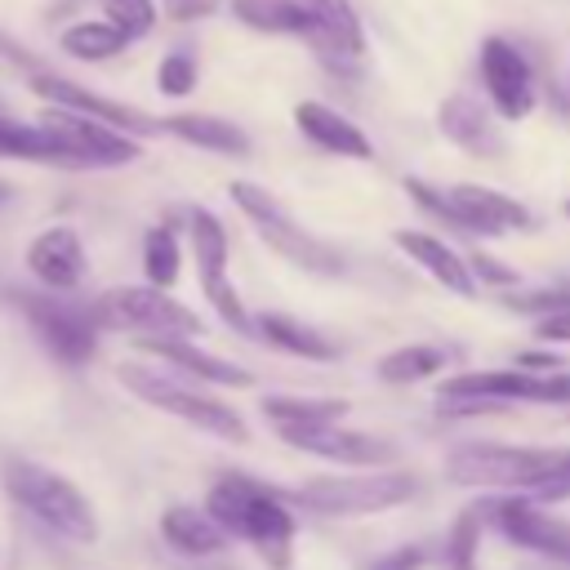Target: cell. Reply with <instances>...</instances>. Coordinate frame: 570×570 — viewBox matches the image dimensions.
Here are the masks:
<instances>
[{
    "mask_svg": "<svg viewBox=\"0 0 570 570\" xmlns=\"http://www.w3.org/2000/svg\"><path fill=\"white\" fill-rule=\"evenodd\" d=\"M205 508L223 521V530L232 539H245L254 543L276 570L289 566V543H294V512L272 494L263 490L258 481L249 476H218L205 494Z\"/></svg>",
    "mask_w": 570,
    "mask_h": 570,
    "instance_id": "obj_1",
    "label": "cell"
},
{
    "mask_svg": "<svg viewBox=\"0 0 570 570\" xmlns=\"http://www.w3.org/2000/svg\"><path fill=\"white\" fill-rule=\"evenodd\" d=\"M4 490L45 530H53L71 543H94L98 539V517H94L89 499L62 472H53L45 463H31V459H9L4 463Z\"/></svg>",
    "mask_w": 570,
    "mask_h": 570,
    "instance_id": "obj_2",
    "label": "cell"
},
{
    "mask_svg": "<svg viewBox=\"0 0 570 570\" xmlns=\"http://www.w3.org/2000/svg\"><path fill=\"white\" fill-rule=\"evenodd\" d=\"M566 450L548 445H503V441H463L445 454V476L468 490H512L530 494Z\"/></svg>",
    "mask_w": 570,
    "mask_h": 570,
    "instance_id": "obj_3",
    "label": "cell"
},
{
    "mask_svg": "<svg viewBox=\"0 0 570 570\" xmlns=\"http://www.w3.org/2000/svg\"><path fill=\"white\" fill-rule=\"evenodd\" d=\"M294 494L307 512H321V517H374V512L410 503L419 494V476L396 472V468L325 472V476H307Z\"/></svg>",
    "mask_w": 570,
    "mask_h": 570,
    "instance_id": "obj_4",
    "label": "cell"
},
{
    "mask_svg": "<svg viewBox=\"0 0 570 570\" xmlns=\"http://www.w3.org/2000/svg\"><path fill=\"white\" fill-rule=\"evenodd\" d=\"M116 379H120L125 392H134L142 405H151V410H160V414H174V419L191 423L196 432H209V436L236 441V445L249 436V432H245V419H240L232 405H223V401H214V396H205V392H196V387H187V383H178V379H165V374L151 370V365L120 361V365H116Z\"/></svg>",
    "mask_w": 570,
    "mask_h": 570,
    "instance_id": "obj_5",
    "label": "cell"
},
{
    "mask_svg": "<svg viewBox=\"0 0 570 570\" xmlns=\"http://www.w3.org/2000/svg\"><path fill=\"white\" fill-rule=\"evenodd\" d=\"M227 196H232L236 209L249 218V227L267 240V249H276V254L289 258L294 267L316 272V276H338V272H343V254H338L334 245H325L321 236H312L307 227H298V223L285 214V205H281L272 191H263L258 183L236 178V183L227 187Z\"/></svg>",
    "mask_w": 570,
    "mask_h": 570,
    "instance_id": "obj_6",
    "label": "cell"
},
{
    "mask_svg": "<svg viewBox=\"0 0 570 570\" xmlns=\"http://www.w3.org/2000/svg\"><path fill=\"white\" fill-rule=\"evenodd\" d=\"M94 321L98 330H125L134 338H191L200 334V321L187 303H178L169 289L160 285H120V289H107L94 298Z\"/></svg>",
    "mask_w": 570,
    "mask_h": 570,
    "instance_id": "obj_7",
    "label": "cell"
},
{
    "mask_svg": "<svg viewBox=\"0 0 570 570\" xmlns=\"http://www.w3.org/2000/svg\"><path fill=\"white\" fill-rule=\"evenodd\" d=\"M405 191H410L423 209H432L436 218H445V223H454V227H463V232H476V236H503V232H525V227H534V214H530L521 200H512V196H503V191H494V187L454 183V187L436 191V187L410 178Z\"/></svg>",
    "mask_w": 570,
    "mask_h": 570,
    "instance_id": "obj_8",
    "label": "cell"
},
{
    "mask_svg": "<svg viewBox=\"0 0 570 570\" xmlns=\"http://www.w3.org/2000/svg\"><path fill=\"white\" fill-rule=\"evenodd\" d=\"M40 120L67 147L71 169H111V165H129V160L142 156V147H138L134 134H125V129H116V125H107L98 116H85V111H71V107H53L49 102Z\"/></svg>",
    "mask_w": 570,
    "mask_h": 570,
    "instance_id": "obj_9",
    "label": "cell"
},
{
    "mask_svg": "<svg viewBox=\"0 0 570 570\" xmlns=\"http://www.w3.org/2000/svg\"><path fill=\"white\" fill-rule=\"evenodd\" d=\"M481 512H485V521L499 525V534L508 543H517L525 552H539L557 566H570V521L557 517L548 503H539L530 494L525 499L508 494V499H490Z\"/></svg>",
    "mask_w": 570,
    "mask_h": 570,
    "instance_id": "obj_10",
    "label": "cell"
},
{
    "mask_svg": "<svg viewBox=\"0 0 570 570\" xmlns=\"http://www.w3.org/2000/svg\"><path fill=\"white\" fill-rule=\"evenodd\" d=\"M187 232H191V254H196V272H200V289H205V298L214 303V312L236 330V334H258L254 330V321H249V312H245V303L236 298V289H232V281H227V232H223V223L209 214V209H191V218H187Z\"/></svg>",
    "mask_w": 570,
    "mask_h": 570,
    "instance_id": "obj_11",
    "label": "cell"
},
{
    "mask_svg": "<svg viewBox=\"0 0 570 570\" xmlns=\"http://www.w3.org/2000/svg\"><path fill=\"white\" fill-rule=\"evenodd\" d=\"M441 392H454V396H490V401H503V405H570V374L566 370H548V374H534V370H468V374H454L441 383Z\"/></svg>",
    "mask_w": 570,
    "mask_h": 570,
    "instance_id": "obj_12",
    "label": "cell"
},
{
    "mask_svg": "<svg viewBox=\"0 0 570 570\" xmlns=\"http://www.w3.org/2000/svg\"><path fill=\"white\" fill-rule=\"evenodd\" d=\"M9 298L22 307V316L40 334V343L62 365H80V361L94 356V347H98V321H94V312H76L67 303H58L53 289L49 294H9Z\"/></svg>",
    "mask_w": 570,
    "mask_h": 570,
    "instance_id": "obj_13",
    "label": "cell"
},
{
    "mask_svg": "<svg viewBox=\"0 0 570 570\" xmlns=\"http://www.w3.org/2000/svg\"><path fill=\"white\" fill-rule=\"evenodd\" d=\"M481 85H485L494 116L525 120L534 111V71H530L525 53L503 36L481 40Z\"/></svg>",
    "mask_w": 570,
    "mask_h": 570,
    "instance_id": "obj_14",
    "label": "cell"
},
{
    "mask_svg": "<svg viewBox=\"0 0 570 570\" xmlns=\"http://www.w3.org/2000/svg\"><path fill=\"white\" fill-rule=\"evenodd\" d=\"M276 436L285 445L303 450V454L334 459V463H356V468H374V463H392L396 459L392 441L356 432V428H338V419L334 423H281Z\"/></svg>",
    "mask_w": 570,
    "mask_h": 570,
    "instance_id": "obj_15",
    "label": "cell"
},
{
    "mask_svg": "<svg viewBox=\"0 0 570 570\" xmlns=\"http://www.w3.org/2000/svg\"><path fill=\"white\" fill-rule=\"evenodd\" d=\"M31 89H36L45 102H53V107H71V111L98 116V120H107V125H116V129H125V134H134V138L165 134L160 120H151L147 111H138V107H129V102H116V98H102V94H94V89L67 80V76H58V71H31Z\"/></svg>",
    "mask_w": 570,
    "mask_h": 570,
    "instance_id": "obj_16",
    "label": "cell"
},
{
    "mask_svg": "<svg viewBox=\"0 0 570 570\" xmlns=\"http://www.w3.org/2000/svg\"><path fill=\"white\" fill-rule=\"evenodd\" d=\"M27 272H31L45 289H53V294L76 289V285L85 281V272H89V258H85L80 232H76V227H67V223L45 227V232L27 245Z\"/></svg>",
    "mask_w": 570,
    "mask_h": 570,
    "instance_id": "obj_17",
    "label": "cell"
},
{
    "mask_svg": "<svg viewBox=\"0 0 570 570\" xmlns=\"http://www.w3.org/2000/svg\"><path fill=\"white\" fill-rule=\"evenodd\" d=\"M436 125H441V134H445L459 151H468V156H481V160L503 156V134H499L490 107H481L472 94H450V98L436 107Z\"/></svg>",
    "mask_w": 570,
    "mask_h": 570,
    "instance_id": "obj_18",
    "label": "cell"
},
{
    "mask_svg": "<svg viewBox=\"0 0 570 570\" xmlns=\"http://www.w3.org/2000/svg\"><path fill=\"white\" fill-rule=\"evenodd\" d=\"M294 125H298V134H303L312 147H321V151H330V156H347V160H370V156H374V142L365 138V129L352 125L343 111L316 102V98H303V102L294 107Z\"/></svg>",
    "mask_w": 570,
    "mask_h": 570,
    "instance_id": "obj_19",
    "label": "cell"
},
{
    "mask_svg": "<svg viewBox=\"0 0 570 570\" xmlns=\"http://www.w3.org/2000/svg\"><path fill=\"white\" fill-rule=\"evenodd\" d=\"M392 240H396V249H401L405 258H414V263H419L436 285H445L450 294H459V298H472V294H476L472 267H468L441 236H432V232H414V227H396Z\"/></svg>",
    "mask_w": 570,
    "mask_h": 570,
    "instance_id": "obj_20",
    "label": "cell"
},
{
    "mask_svg": "<svg viewBox=\"0 0 570 570\" xmlns=\"http://www.w3.org/2000/svg\"><path fill=\"white\" fill-rule=\"evenodd\" d=\"M138 352L160 356V361L178 365L183 374H191V379H200V383H214V387H249V383H254L249 370H240V365H232V361H223V356L200 352L191 338H174V334H165V338H138Z\"/></svg>",
    "mask_w": 570,
    "mask_h": 570,
    "instance_id": "obj_21",
    "label": "cell"
},
{
    "mask_svg": "<svg viewBox=\"0 0 570 570\" xmlns=\"http://www.w3.org/2000/svg\"><path fill=\"white\" fill-rule=\"evenodd\" d=\"M307 4V13L316 18V36H312V45H316V53L321 58H347V62H356L361 53H365V22H361V13H356V4L352 0H303Z\"/></svg>",
    "mask_w": 570,
    "mask_h": 570,
    "instance_id": "obj_22",
    "label": "cell"
},
{
    "mask_svg": "<svg viewBox=\"0 0 570 570\" xmlns=\"http://www.w3.org/2000/svg\"><path fill=\"white\" fill-rule=\"evenodd\" d=\"M160 534H165L169 548H178V552H187V557H214V552H223L227 539H232V534L223 530V521H218L209 508H191V503L169 508V512L160 517Z\"/></svg>",
    "mask_w": 570,
    "mask_h": 570,
    "instance_id": "obj_23",
    "label": "cell"
},
{
    "mask_svg": "<svg viewBox=\"0 0 570 570\" xmlns=\"http://www.w3.org/2000/svg\"><path fill=\"white\" fill-rule=\"evenodd\" d=\"M165 134L183 138L187 147H200V151H214V156H249V134L223 116H200V111H178V116H165L160 120Z\"/></svg>",
    "mask_w": 570,
    "mask_h": 570,
    "instance_id": "obj_24",
    "label": "cell"
},
{
    "mask_svg": "<svg viewBox=\"0 0 570 570\" xmlns=\"http://www.w3.org/2000/svg\"><path fill=\"white\" fill-rule=\"evenodd\" d=\"M232 18L263 36H316V18L303 0H232Z\"/></svg>",
    "mask_w": 570,
    "mask_h": 570,
    "instance_id": "obj_25",
    "label": "cell"
},
{
    "mask_svg": "<svg viewBox=\"0 0 570 570\" xmlns=\"http://www.w3.org/2000/svg\"><path fill=\"white\" fill-rule=\"evenodd\" d=\"M0 160H36V165H67L71 156L45 120H13L0 116Z\"/></svg>",
    "mask_w": 570,
    "mask_h": 570,
    "instance_id": "obj_26",
    "label": "cell"
},
{
    "mask_svg": "<svg viewBox=\"0 0 570 570\" xmlns=\"http://www.w3.org/2000/svg\"><path fill=\"white\" fill-rule=\"evenodd\" d=\"M254 330H258L272 347L289 352V356H303V361H334V356H338V347H334L321 330H312V325H303V321H294V316H285V312H263Z\"/></svg>",
    "mask_w": 570,
    "mask_h": 570,
    "instance_id": "obj_27",
    "label": "cell"
},
{
    "mask_svg": "<svg viewBox=\"0 0 570 570\" xmlns=\"http://www.w3.org/2000/svg\"><path fill=\"white\" fill-rule=\"evenodd\" d=\"M125 45H129V36H125L111 18H85V22H76V27L62 31V53H71V58H80V62L116 58Z\"/></svg>",
    "mask_w": 570,
    "mask_h": 570,
    "instance_id": "obj_28",
    "label": "cell"
},
{
    "mask_svg": "<svg viewBox=\"0 0 570 570\" xmlns=\"http://www.w3.org/2000/svg\"><path fill=\"white\" fill-rule=\"evenodd\" d=\"M445 347H436V343H410V347H396V352H387V356H379V379L383 383H419V379H432V374H441L445 370Z\"/></svg>",
    "mask_w": 570,
    "mask_h": 570,
    "instance_id": "obj_29",
    "label": "cell"
},
{
    "mask_svg": "<svg viewBox=\"0 0 570 570\" xmlns=\"http://www.w3.org/2000/svg\"><path fill=\"white\" fill-rule=\"evenodd\" d=\"M263 414L281 423H334L347 414V401L338 396H263Z\"/></svg>",
    "mask_w": 570,
    "mask_h": 570,
    "instance_id": "obj_30",
    "label": "cell"
},
{
    "mask_svg": "<svg viewBox=\"0 0 570 570\" xmlns=\"http://www.w3.org/2000/svg\"><path fill=\"white\" fill-rule=\"evenodd\" d=\"M178 267H183V249H178V236L169 223H156L147 227L142 236V276L160 289H169L178 281Z\"/></svg>",
    "mask_w": 570,
    "mask_h": 570,
    "instance_id": "obj_31",
    "label": "cell"
},
{
    "mask_svg": "<svg viewBox=\"0 0 570 570\" xmlns=\"http://www.w3.org/2000/svg\"><path fill=\"white\" fill-rule=\"evenodd\" d=\"M481 525H485V512H481V508L459 512V521H454L450 534H445V566H450V570H476Z\"/></svg>",
    "mask_w": 570,
    "mask_h": 570,
    "instance_id": "obj_32",
    "label": "cell"
},
{
    "mask_svg": "<svg viewBox=\"0 0 570 570\" xmlns=\"http://www.w3.org/2000/svg\"><path fill=\"white\" fill-rule=\"evenodd\" d=\"M196 80H200V71H196V58H191L187 49L165 53L160 67H156V89H160L165 98H187V94L196 89Z\"/></svg>",
    "mask_w": 570,
    "mask_h": 570,
    "instance_id": "obj_33",
    "label": "cell"
},
{
    "mask_svg": "<svg viewBox=\"0 0 570 570\" xmlns=\"http://www.w3.org/2000/svg\"><path fill=\"white\" fill-rule=\"evenodd\" d=\"M102 18H111L129 40H142L156 27V0H98Z\"/></svg>",
    "mask_w": 570,
    "mask_h": 570,
    "instance_id": "obj_34",
    "label": "cell"
},
{
    "mask_svg": "<svg viewBox=\"0 0 570 570\" xmlns=\"http://www.w3.org/2000/svg\"><path fill=\"white\" fill-rule=\"evenodd\" d=\"M503 303L508 307H517V312H561V307H570V281H561V285H543V289H525V294H503Z\"/></svg>",
    "mask_w": 570,
    "mask_h": 570,
    "instance_id": "obj_35",
    "label": "cell"
},
{
    "mask_svg": "<svg viewBox=\"0 0 570 570\" xmlns=\"http://www.w3.org/2000/svg\"><path fill=\"white\" fill-rule=\"evenodd\" d=\"M530 499H539V503H561V499H570V450H566L561 463L530 490Z\"/></svg>",
    "mask_w": 570,
    "mask_h": 570,
    "instance_id": "obj_36",
    "label": "cell"
},
{
    "mask_svg": "<svg viewBox=\"0 0 570 570\" xmlns=\"http://www.w3.org/2000/svg\"><path fill=\"white\" fill-rule=\"evenodd\" d=\"M534 338H543V343H570V307L543 312V316L534 321Z\"/></svg>",
    "mask_w": 570,
    "mask_h": 570,
    "instance_id": "obj_37",
    "label": "cell"
},
{
    "mask_svg": "<svg viewBox=\"0 0 570 570\" xmlns=\"http://www.w3.org/2000/svg\"><path fill=\"white\" fill-rule=\"evenodd\" d=\"M160 9L174 22H196V18H209L218 9V0H160Z\"/></svg>",
    "mask_w": 570,
    "mask_h": 570,
    "instance_id": "obj_38",
    "label": "cell"
},
{
    "mask_svg": "<svg viewBox=\"0 0 570 570\" xmlns=\"http://www.w3.org/2000/svg\"><path fill=\"white\" fill-rule=\"evenodd\" d=\"M423 566V548H396L379 561H370V570H419Z\"/></svg>",
    "mask_w": 570,
    "mask_h": 570,
    "instance_id": "obj_39",
    "label": "cell"
},
{
    "mask_svg": "<svg viewBox=\"0 0 570 570\" xmlns=\"http://www.w3.org/2000/svg\"><path fill=\"white\" fill-rule=\"evenodd\" d=\"M0 58H4V62H18V67H27V71H45V67L36 62V53L22 49V45H13L4 31H0Z\"/></svg>",
    "mask_w": 570,
    "mask_h": 570,
    "instance_id": "obj_40",
    "label": "cell"
},
{
    "mask_svg": "<svg viewBox=\"0 0 570 570\" xmlns=\"http://www.w3.org/2000/svg\"><path fill=\"white\" fill-rule=\"evenodd\" d=\"M472 267L485 276V281H499V285H512V272L503 267V263H494V258H485V254H472Z\"/></svg>",
    "mask_w": 570,
    "mask_h": 570,
    "instance_id": "obj_41",
    "label": "cell"
},
{
    "mask_svg": "<svg viewBox=\"0 0 570 570\" xmlns=\"http://www.w3.org/2000/svg\"><path fill=\"white\" fill-rule=\"evenodd\" d=\"M517 365H521V370H561V356H548V352H521Z\"/></svg>",
    "mask_w": 570,
    "mask_h": 570,
    "instance_id": "obj_42",
    "label": "cell"
},
{
    "mask_svg": "<svg viewBox=\"0 0 570 570\" xmlns=\"http://www.w3.org/2000/svg\"><path fill=\"white\" fill-rule=\"evenodd\" d=\"M561 214H566V218H570V196H566V205H561Z\"/></svg>",
    "mask_w": 570,
    "mask_h": 570,
    "instance_id": "obj_43",
    "label": "cell"
},
{
    "mask_svg": "<svg viewBox=\"0 0 570 570\" xmlns=\"http://www.w3.org/2000/svg\"><path fill=\"white\" fill-rule=\"evenodd\" d=\"M4 196H9V187H4V183H0V200H4Z\"/></svg>",
    "mask_w": 570,
    "mask_h": 570,
    "instance_id": "obj_44",
    "label": "cell"
},
{
    "mask_svg": "<svg viewBox=\"0 0 570 570\" xmlns=\"http://www.w3.org/2000/svg\"><path fill=\"white\" fill-rule=\"evenodd\" d=\"M566 94H570V80H566Z\"/></svg>",
    "mask_w": 570,
    "mask_h": 570,
    "instance_id": "obj_45",
    "label": "cell"
}]
</instances>
